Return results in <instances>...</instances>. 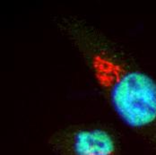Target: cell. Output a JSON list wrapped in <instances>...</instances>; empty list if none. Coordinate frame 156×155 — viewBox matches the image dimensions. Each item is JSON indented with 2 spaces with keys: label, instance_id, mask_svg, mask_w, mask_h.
Listing matches in <instances>:
<instances>
[{
  "label": "cell",
  "instance_id": "obj_1",
  "mask_svg": "<svg viewBox=\"0 0 156 155\" xmlns=\"http://www.w3.org/2000/svg\"><path fill=\"white\" fill-rule=\"evenodd\" d=\"M76 41L99 86L118 117L127 126L150 134L156 145V82L125 62L86 31H76Z\"/></svg>",
  "mask_w": 156,
  "mask_h": 155
},
{
  "label": "cell",
  "instance_id": "obj_2",
  "mask_svg": "<svg viewBox=\"0 0 156 155\" xmlns=\"http://www.w3.org/2000/svg\"><path fill=\"white\" fill-rule=\"evenodd\" d=\"M116 149L114 136L101 128L78 130L71 137L69 143L71 155L115 154Z\"/></svg>",
  "mask_w": 156,
  "mask_h": 155
},
{
  "label": "cell",
  "instance_id": "obj_3",
  "mask_svg": "<svg viewBox=\"0 0 156 155\" xmlns=\"http://www.w3.org/2000/svg\"><path fill=\"white\" fill-rule=\"evenodd\" d=\"M100 155H115V154H100Z\"/></svg>",
  "mask_w": 156,
  "mask_h": 155
}]
</instances>
